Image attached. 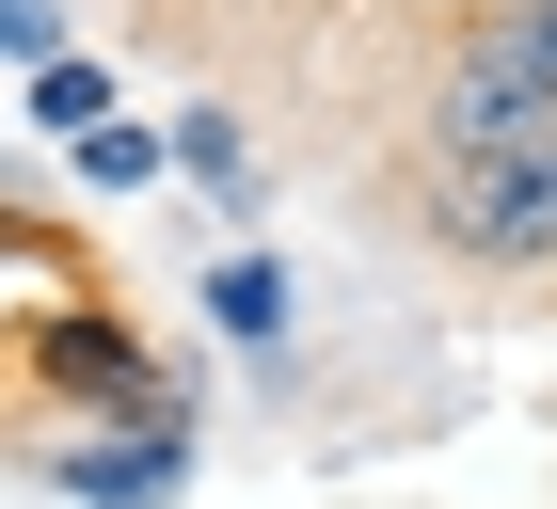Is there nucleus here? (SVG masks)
Segmentation results:
<instances>
[{
    "label": "nucleus",
    "instance_id": "nucleus-1",
    "mask_svg": "<svg viewBox=\"0 0 557 509\" xmlns=\"http://www.w3.org/2000/svg\"><path fill=\"white\" fill-rule=\"evenodd\" d=\"M430 208H446V239H462V254H557V112L446 127Z\"/></svg>",
    "mask_w": 557,
    "mask_h": 509
},
{
    "label": "nucleus",
    "instance_id": "nucleus-2",
    "mask_svg": "<svg viewBox=\"0 0 557 509\" xmlns=\"http://www.w3.org/2000/svg\"><path fill=\"white\" fill-rule=\"evenodd\" d=\"M494 112H557V0H494V16L462 33L446 127H494Z\"/></svg>",
    "mask_w": 557,
    "mask_h": 509
}]
</instances>
